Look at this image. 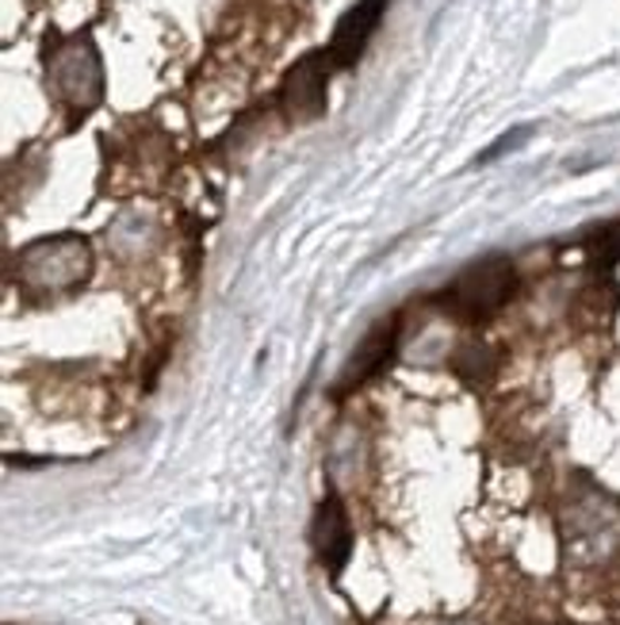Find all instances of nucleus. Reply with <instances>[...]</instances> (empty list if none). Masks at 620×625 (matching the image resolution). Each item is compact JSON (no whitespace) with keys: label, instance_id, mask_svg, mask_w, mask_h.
Returning a JSON list of instances; mask_svg holds the SVG:
<instances>
[{"label":"nucleus","instance_id":"nucleus-1","mask_svg":"<svg viewBox=\"0 0 620 625\" xmlns=\"http://www.w3.org/2000/svg\"><path fill=\"white\" fill-rule=\"evenodd\" d=\"M509 289H514V265L506 258H487L456 276L445 303L464 319H487L509 300Z\"/></svg>","mask_w":620,"mask_h":625},{"label":"nucleus","instance_id":"nucleus-2","mask_svg":"<svg viewBox=\"0 0 620 625\" xmlns=\"http://www.w3.org/2000/svg\"><path fill=\"white\" fill-rule=\"evenodd\" d=\"M329 70H337L329 50H314L284 81V108L295 123H311L326 112V89H329Z\"/></svg>","mask_w":620,"mask_h":625},{"label":"nucleus","instance_id":"nucleus-3","mask_svg":"<svg viewBox=\"0 0 620 625\" xmlns=\"http://www.w3.org/2000/svg\"><path fill=\"white\" fill-rule=\"evenodd\" d=\"M311 542L318 561L329 568V576H342L345 561L353 553V530H349V514L337 495L322 500L318 514H314V526H311Z\"/></svg>","mask_w":620,"mask_h":625},{"label":"nucleus","instance_id":"nucleus-4","mask_svg":"<svg viewBox=\"0 0 620 625\" xmlns=\"http://www.w3.org/2000/svg\"><path fill=\"white\" fill-rule=\"evenodd\" d=\"M379 16H384V0H360V4L349 8V12L337 20V31H334V39H329V58H334L337 70L353 65L356 58L364 54L368 39L376 36V28H379Z\"/></svg>","mask_w":620,"mask_h":625},{"label":"nucleus","instance_id":"nucleus-5","mask_svg":"<svg viewBox=\"0 0 620 625\" xmlns=\"http://www.w3.org/2000/svg\"><path fill=\"white\" fill-rule=\"evenodd\" d=\"M395 342H398V319H387V323H379L376 331L364 337V345L353 353L349 369H345V376L337 387H342V392H353L356 384H364L368 376H376L379 369L387 365L390 353H395Z\"/></svg>","mask_w":620,"mask_h":625},{"label":"nucleus","instance_id":"nucleus-6","mask_svg":"<svg viewBox=\"0 0 620 625\" xmlns=\"http://www.w3.org/2000/svg\"><path fill=\"white\" fill-rule=\"evenodd\" d=\"M453 369L467 380H487L490 376V350L479 342L460 345V350L453 353Z\"/></svg>","mask_w":620,"mask_h":625},{"label":"nucleus","instance_id":"nucleus-7","mask_svg":"<svg viewBox=\"0 0 620 625\" xmlns=\"http://www.w3.org/2000/svg\"><path fill=\"white\" fill-rule=\"evenodd\" d=\"M521 139H529V127H517L514 134H502V139H498V147H490L487 154H482V162H490V158H498V154H506V150L521 147Z\"/></svg>","mask_w":620,"mask_h":625}]
</instances>
